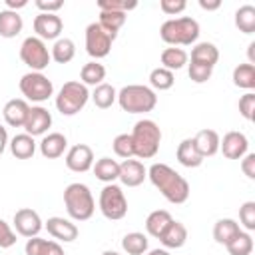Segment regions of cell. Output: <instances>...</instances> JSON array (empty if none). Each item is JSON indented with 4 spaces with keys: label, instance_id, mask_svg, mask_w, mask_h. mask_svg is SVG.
Segmentation results:
<instances>
[{
    "label": "cell",
    "instance_id": "40",
    "mask_svg": "<svg viewBox=\"0 0 255 255\" xmlns=\"http://www.w3.org/2000/svg\"><path fill=\"white\" fill-rule=\"evenodd\" d=\"M114 153L118 157H124V159H129L133 157V143H131V135L129 133H120L114 137Z\"/></svg>",
    "mask_w": 255,
    "mask_h": 255
},
{
    "label": "cell",
    "instance_id": "9",
    "mask_svg": "<svg viewBox=\"0 0 255 255\" xmlns=\"http://www.w3.org/2000/svg\"><path fill=\"white\" fill-rule=\"evenodd\" d=\"M20 92L30 102H46L54 94V84L42 72H28L20 78Z\"/></svg>",
    "mask_w": 255,
    "mask_h": 255
},
{
    "label": "cell",
    "instance_id": "6",
    "mask_svg": "<svg viewBox=\"0 0 255 255\" xmlns=\"http://www.w3.org/2000/svg\"><path fill=\"white\" fill-rule=\"evenodd\" d=\"M88 100H90L88 86H84L78 80H70L60 88L56 96V108L62 116H76L80 110H84Z\"/></svg>",
    "mask_w": 255,
    "mask_h": 255
},
{
    "label": "cell",
    "instance_id": "15",
    "mask_svg": "<svg viewBox=\"0 0 255 255\" xmlns=\"http://www.w3.org/2000/svg\"><path fill=\"white\" fill-rule=\"evenodd\" d=\"M249 141L243 131H227L223 139H219V149L227 159H241L247 153Z\"/></svg>",
    "mask_w": 255,
    "mask_h": 255
},
{
    "label": "cell",
    "instance_id": "35",
    "mask_svg": "<svg viewBox=\"0 0 255 255\" xmlns=\"http://www.w3.org/2000/svg\"><path fill=\"white\" fill-rule=\"evenodd\" d=\"M235 26L243 34H253L255 32V6L243 4L235 12Z\"/></svg>",
    "mask_w": 255,
    "mask_h": 255
},
{
    "label": "cell",
    "instance_id": "23",
    "mask_svg": "<svg viewBox=\"0 0 255 255\" xmlns=\"http://www.w3.org/2000/svg\"><path fill=\"white\" fill-rule=\"evenodd\" d=\"M24 28L22 16L12 10H0V36L2 38H16Z\"/></svg>",
    "mask_w": 255,
    "mask_h": 255
},
{
    "label": "cell",
    "instance_id": "11",
    "mask_svg": "<svg viewBox=\"0 0 255 255\" xmlns=\"http://www.w3.org/2000/svg\"><path fill=\"white\" fill-rule=\"evenodd\" d=\"M42 219H40V215L34 211V209H30V207H22V209H18L16 213H14V229H16V233L18 235H22V237H38V233L42 231Z\"/></svg>",
    "mask_w": 255,
    "mask_h": 255
},
{
    "label": "cell",
    "instance_id": "46",
    "mask_svg": "<svg viewBox=\"0 0 255 255\" xmlns=\"http://www.w3.org/2000/svg\"><path fill=\"white\" fill-rule=\"evenodd\" d=\"M185 6H187L185 0H161V2H159L161 12H165V14H169V16H175V14L183 12Z\"/></svg>",
    "mask_w": 255,
    "mask_h": 255
},
{
    "label": "cell",
    "instance_id": "48",
    "mask_svg": "<svg viewBox=\"0 0 255 255\" xmlns=\"http://www.w3.org/2000/svg\"><path fill=\"white\" fill-rule=\"evenodd\" d=\"M241 171L249 179H255V153H245L241 157Z\"/></svg>",
    "mask_w": 255,
    "mask_h": 255
},
{
    "label": "cell",
    "instance_id": "45",
    "mask_svg": "<svg viewBox=\"0 0 255 255\" xmlns=\"http://www.w3.org/2000/svg\"><path fill=\"white\" fill-rule=\"evenodd\" d=\"M16 243V233L12 231L10 223H6L4 219H0V249H8Z\"/></svg>",
    "mask_w": 255,
    "mask_h": 255
},
{
    "label": "cell",
    "instance_id": "26",
    "mask_svg": "<svg viewBox=\"0 0 255 255\" xmlns=\"http://www.w3.org/2000/svg\"><path fill=\"white\" fill-rule=\"evenodd\" d=\"M171 221H173V217H171L169 211H165V209H155V211H151V213L147 215V219H145V231H147V235L159 239V235L167 229V225H169Z\"/></svg>",
    "mask_w": 255,
    "mask_h": 255
},
{
    "label": "cell",
    "instance_id": "52",
    "mask_svg": "<svg viewBox=\"0 0 255 255\" xmlns=\"http://www.w3.org/2000/svg\"><path fill=\"white\" fill-rule=\"evenodd\" d=\"M247 54H249V64H251V66H255V42H251V44H249Z\"/></svg>",
    "mask_w": 255,
    "mask_h": 255
},
{
    "label": "cell",
    "instance_id": "3",
    "mask_svg": "<svg viewBox=\"0 0 255 255\" xmlns=\"http://www.w3.org/2000/svg\"><path fill=\"white\" fill-rule=\"evenodd\" d=\"M64 205H66L68 215L74 221H88L96 211V203H94V195L90 187L80 181L70 183L64 189Z\"/></svg>",
    "mask_w": 255,
    "mask_h": 255
},
{
    "label": "cell",
    "instance_id": "37",
    "mask_svg": "<svg viewBox=\"0 0 255 255\" xmlns=\"http://www.w3.org/2000/svg\"><path fill=\"white\" fill-rule=\"evenodd\" d=\"M229 255H251L253 251V237L247 231H239L227 245Z\"/></svg>",
    "mask_w": 255,
    "mask_h": 255
},
{
    "label": "cell",
    "instance_id": "50",
    "mask_svg": "<svg viewBox=\"0 0 255 255\" xmlns=\"http://www.w3.org/2000/svg\"><path fill=\"white\" fill-rule=\"evenodd\" d=\"M6 145H8V131H6V128L0 124V155L4 153Z\"/></svg>",
    "mask_w": 255,
    "mask_h": 255
},
{
    "label": "cell",
    "instance_id": "21",
    "mask_svg": "<svg viewBox=\"0 0 255 255\" xmlns=\"http://www.w3.org/2000/svg\"><path fill=\"white\" fill-rule=\"evenodd\" d=\"M159 241L167 249H179V247H183L185 241H187V229H185V225L179 223V221H171L167 225V229L159 235Z\"/></svg>",
    "mask_w": 255,
    "mask_h": 255
},
{
    "label": "cell",
    "instance_id": "49",
    "mask_svg": "<svg viewBox=\"0 0 255 255\" xmlns=\"http://www.w3.org/2000/svg\"><path fill=\"white\" fill-rule=\"evenodd\" d=\"M199 6H201L203 10H207V12H209V10H217V8L221 6V0H211V2H209V0H199Z\"/></svg>",
    "mask_w": 255,
    "mask_h": 255
},
{
    "label": "cell",
    "instance_id": "30",
    "mask_svg": "<svg viewBox=\"0 0 255 255\" xmlns=\"http://www.w3.org/2000/svg\"><path fill=\"white\" fill-rule=\"evenodd\" d=\"M159 60H161V68L173 72V70H181V68L187 64L189 56H187V52H185L183 48L171 46V48H165V50L161 52Z\"/></svg>",
    "mask_w": 255,
    "mask_h": 255
},
{
    "label": "cell",
    "instance_id": "41",
    "mask_svg": "<svg viewBox=\"0 0 255 255\" xmlns=\"http://www.w3.org/2000/svg\"><path fill=\"white\" fill-rule=\"evenodd\" d=\"M187 74H189V78H191L195 84H203V82H207V80L211 78L213 68L203 66V64H197V62H189V66H187Z\"/></svg>",
    "mask_w": 255,
    "mask_h": 255
},
{
    "label": "cell",
    "instance_id": "29",
    "mask_svg": "<svg viewBox=\"0 0 255 255\" xmlns=\"http://www.w3.org/2000/svg\"><path fill=\"white\" fill-rule=\"evenodd\" d=\"M239 231H241V227H239V223H237L235 219L223 217V219H219V221L213 225V239H215L219 245H227Z\"/></svg>",
    "mask_w": 255,
    "mask_h": 255
},
{
    "label": "cell",
    "instance_id": "44",
    "mask_svg": "<svg viewBox=\"0 0 255 255\" xmlns=\"http://www.w3.org/2000/svg\"><path fill=\"white\" fill-rule=\"evenodd\" d=\"M239 114L247 122H253L255 120V94L253 92H247L245 96L239 98Z\"/></svg>",
    "mask_w": 255,
    "mask_h": 255
},
{
    "label": "cell",
    "instance_id": "25",
    "mask_svg": "<svg viewBox=\"0 0 255 255\" xmlns=\"http://www.w3.org/2000/svg\"><path fill=\"white\" fill-rule=\"evenodd\" d=\"M8 145H10L12 155L18 157V159H30V157L36 153V141H34V137L28 135L26 131L14 135Z\"/></svg>",
    "mask_w": 255,
    "mask_h": 255
},
{
    "label": "cell",
    "instance_id": "36",
    "mask_svg": "<svg viewBox=\"0 0 255 255\" xmlns=\"http://www.w3.org/2000/svg\"><path fill=\"white\" fill-rule=\"evenodd\" d=\"M233 84L237 88H243V90L251 92L255 88V66H251V64L235 66V70H233Z\"/></svg>",
    "mask_w": 255,
    "mask_h": 255
},
{
    "label": "cell",
    "instance_id": "7",
    "mask_svg": "<svg viewBox=\"0 0 255 255\" xmlns=\"http://www.w3.org/2000/svg\"><path fill=\"white\" fill-rule=\"evenodd\" d=\"M100 211L110 221H120L128 213V199L120 185L106 183V187L100 191Z\"/></svg>",
    "mask_w": 255,
    "mask_h": 255
},
{
    "label": "cell",
    "instance_id": "22",
    "mask_svg": "<svg viewBox=\"0 0 255 255\" xmlns=\"http://www.w3.org/2000/svg\"><path fill=\"white\" fill-rule=\"evenodd\" d=\"M175 157H177V161L183 167H199L203 163V157L199 155V151H197V147H195V143H193L191 137H185V139L179 141L177 151H175Z\"/></svg>",
    "mask_w": 255,
    "mask_h": 255
},
{
    "label": "cell",
    "instance_id": "47",
    "mask_svg": "<svg viewBox=\"0 0 255 255\" xmlns=\"http://www.w3.org/2000/svg\"><path fill=\"white\" fill-rule=\"evenodd\" d=\"M62 6H64L62 0H36V8L42 14H56Z\"/></svg>",
    "mask_w": 255,
    "mask_h": 255
},
{
    "label": "cell",
    "instance_id": "51",
    "mask_svg": "<svg viewBox=\"0 0 255 255\" xmlns=\"http://www.w3.org/2000/svg\"><path fill=\"white\" fill-rule=\"evenodd\" d=\"M28 2L26 0H6V6H8V10H12V12H18V8H24Z\"/></svg>",
    "mask_w": 255,
    "mask_h": 255
},
{
    "label": "cell",
    "instance_id": "12",
    "mask_svg": "<svg viewBox=\"0 0 255 255\" xmlns=\"http://www.w3.org/2000/svg\"><path fill=\"white\" fill-rule=\"evenodd\" d=\"M94 165V151L86 143H76L66 153V167L76 173H84Z\"/></svg>",
    "mask_w": 255,
    "mask_h": 255
},
{
    "label": "cell",
    "instance_id": "28",
    "mask_svg": "<svg viewBox=\"0 0 255 255\" xmlns=\"http://www.w3.org/2000/svg\"><path fill=\"white\" fill-rule=\"evenodd\" d=\"M92 167H94L96 177L104 183H114L120 175V163L112 157H100Z\"/></svg>",
    "mask_w": 255,
    "mask_h": 255
},
{
    "label": "cell",
    "instance_id": "43",
    "mask_svg": "<svg viewBox=\"0 0 255 255\" xmlns=\"http://www.w3.org/2000/svg\"><path fill=\"white\" fill-rule=\"evenodd\" d=\"M239 221L247 231L255 229V201H245L239 207Z\"/></svg>",
    "mask_w": 255,
    "mask_h": 255
},
{
    "label": "cell",
    "instance_id": "33",
    "mask_svg": "<svg viewBox=\"0 0 255 255\" xmlns=\"http://www.w3.org/2000/svg\"><path fill=\"white\" fill-rule=\"evenodd\" d=\"M90 96H92L96 108H100V110H108V108L114 106V102H118V92H116V88H114L112 84H106V82L100 84V86H96Z\"/></svg>",
    "mask_w": 255,
    "mask_h": 255
},
{
    "label": "cell",
    "instance_id": "8",
    "mask_svg": "<svg viewBox=\"0 0 255 255\" xmlns=\"http://www.w3.org/2000/svg\"><path fill=\"white\" fill-rule=\"evenodd\" d=\"M20 60L32 72H42L44 68H48L52 56L44 40H40L38 36H28L20 46Z\"/></svg>",
    "mask_w": 255,
    "mask_h": 255
},
{
    "label": "cell",
    "instance_id": "4",
    "mask_svg": "<svg viewBox=\"0 0 255 255\" xmlns=\"http://www.w3.org/2000/svg\"><path fill=\"white\" fill-rule=\"evenodd\" d=\"M159 36L169 46H189L199 38V24L191 16L169 18L161 24Z\"/></svg>",
    "mask_w": 255,
    "mask_h": 255
},
{
    "label": "cell",
    "instance_id": "20",
    "mask_svg": "<svg viewBox=\"0 0 255 255\" xmlns=\"http://www.w3.org/2000/svg\"><path fill=\"white\" fill-rule=\"evenodd\" d=\"M66 147H68V139H66V135L60 133V131H52V133L44 135L42 141H40V153H42L46 159H56V157H60V155L66 151Z\"/></svg>",
    "mask_w": 255,
    "mask_h": 255
},
{
    "label": "cell",
    "instance_id": "39",
    "mask_svg": "<svg viewBox=\"0 0 255 255\" xmlns=\"http://www.w3.org/2000/svg\"><path fill=\"white\" fill-rule=\"evenodd\" d=\"M149 84H151V90L163 92V90H169L175 84V76H173V72L159 66V68H153L149 72Z\"/></svg>",
    "mask_w": 255,
    "mask_h": 255
},
{
    "label": "cell",
    "instance_id": "10",
    "mask_svg": "<svg viewBox=\"0 0 255 255\" xmlns=\"http://www.w3.org/2000/svg\"><path fill=\"white\" fill-rule=\"evenodd\" d=\"M118 38V34H112L104 30L98 22L88 24L86 28V52L98 62L100 58H106L112 50V42Z\"/></svg>",
    "mask_w": 255,
    "mask_h": 255
},
{
    "label": "cell",
    "instance_id": "34",
    "mask_svg": "<svg viewBox=\"0 0 255 255\" xmlns=\"http://www.w3.org/2000/svg\"><path fill=\"white\" fill-rule=\"evenodd\" d=\"M122 247L128 255H143L149 247L147 243V235L139 233V231H131V233H126L124 239H122Z\"/></svg>",
    "mask_w": 255,
    "mask_h": 255
},
{
    "label": "cell",
    "instance_id": "19",
    "mask_svg": "<svg viewBox=\"0 0 255 255\" xmlns=\"http://www.w3.org/2000/svg\"><path fill=\"white\" fill-rule=\"evenodd\" d=\"M191 139H193V143H195V147H197V151L203 159L211 157L219 151V139L221 137L215 129H199L195 133V137H191Z\"/></svg>",
    "mask_w": 255,
    "mask_h": 255
},
{
    "label": "cell",
    "instance_id": "53",
    "mask_svg": "<svg viewBox=\"0 0 255 255\" xmlns=\"http://www.w3.org/2000/svg\"><path fill=\"white\" fill-rule=\"evenodd\" d=\"M147 255H169V251L167 249H151Z\"/></svg>",
    "mask_w": 255,
    "mask_h": 255
},
{
    "label": "cell",
    "instance_id": "14",
    "mask_svg": "<svg viewBox=\"0 0 255 255\" xmlns=\"http://www.w3.org/2000/svg\"><path fill=\"white\" fill-rule=\"evenodd\" d=\"M52 126V114L42 106H32L28 118L24 122V129L28 135H46L48 128Z\"/></svg>",
    "mask_w": 255,
    "mask_h": 255
},
{
    "label": "cell",
    "instance_id": "16",
    "mask_svg": "<svg viewBox=\"0 0 255 255\" xmlns=\"http://www.w3.org/2000/svg\"><path fill=\"white\" fill-rule=\"evenodd\" d=\"M147 177V169L143 167V163L139 159H124L120 163V175L118 179L128 185V187H137L143 183V179Z\"/></svg>",
    "mask_w": 255,
    "mask_h": 255
},
{
    "label": "cell",
    "instance_id": "31",
    "mask_svg": "<svg viewBox=\"0 0 255 255\" xmlns=\"http://www.w3.org/2000/svg\"><path fill=\"white\" fill-rule=\"evenodd\" d=\"M80 78H82V84H84V86H94V88H96V86L104 84L106 68H104V64L92 60V62H88V64L82 66V70H80Z\"/></svg>",
    "mask_w": 255,
    "mask_h": 255
},
{
    "label": "cell",
    "instance_id": "32",
    "mask_svg": "<svg viewBox=\"0 0 255 255\" xmlns=\"http://www.w3.org/2000/svg\"><path fill=\"white\" fill-rule=\"evenodd\" d=\"M50 56H52V60L58 62V64H68V62H72L74 56H76V44H74V40H70V38H58V40L54 42V46H52Z\"/></svg>",
    "mask_w": 255,
    "mask_h": 255
},
{
    "label": "cell",
    "instance_id": "5",
    "mask_svg": "<svg viewBox=\"0 0 255 255\" xmlns=\"http://www.w3.org/2000/svg\"><path fill=\"white\" fill-rule=\"evenodd\" d=\"M118 104L128 114H145L157 106V96L147 86L129 84L118 92Z\"/></svg>",
    "mask_w": 255,
    "mask_h": 255
},
{
    "label": "cell",
    "instance_id": "18",
    "mask_svg": "<svg viewBox=\"0 0 255 255\" xmlns=\"http://www.w3.org/2000/svg\"><path fill=\"white\" fill-rule=\"evenodd\" d=\"M28 112H30V106L26 100H20V98H14V100H8L4 110H2V116H4V122L12 128H24V122L28 118Z\"/></svg>",
    "mask_w": 255,
    "mask_h": 255
},
{
    "label": "cell",
    "instance_id": "38",
    "mask_svg": "<svg viewBox=\"0 0 255 255\" xmlns=\"http://www.w3.org/2000/svg\"><path fill=\"white\" fill-rule=\"evenodd\" d=\"M128 14L126 12H112V10H102L100 12V26L112 34H118V30L126 24Z\"/></svg>",
    "mask_w": 255,
    "mask_h": 255
},
{
    "label": "cell",
    "instance_id": "2",
    "mask_svg": "<svg viewBox=\"0 0 255 255\" xmlns=\"http://www.w3.org/2000/svg\"><path fill=\"white\" fill-rule=\"evenodd\" d=\"M133 155L139 159H149L157 153L161 143V129L153 120H139L131 129Z\"/></svg>",
    "mask_w": 255,
    "mask_h": 255
},
{
    "label": "cell",
    "instance_id": "27",
    "mask_svg": "<svg viewBox=\"0 0 255 255\" xmlns=\"http://www.w3.org/2000/svg\"><path fill=\"white\" fill-rule=\"evenodd\" d=\"M26 255H64V249L56 241H48L42 237H30L24 247Z\"/></svg>",
    "mask_w": 255,
    "mask_h": 255
},
{
    "label": "cell",
    "instance_id": "1",
    "mask_svg": "<svg viewBox=\"0 0 255 255\" xmlns=\"http://www.w3.org/2000/svg\"><path fill=\"white\" fill-rule=\"evenodd\" d=\"M149 181L159 189V193L169 201V203H185L189 197V183L183 175H179L173 167L167 163H153L147 169Z\"/></svg>",
    "mask_w": 255,
    "mask_h": 255
},
{
    "label": "cell",
    "instance_id": "24",
    "mask_svg": "<svg viewBox=\"0 0 255 255\" xmlns=\"http://www.w3.org/2000/svg\"><path fill=\"white\" fill-rule=\"evenodd\" d=\"M217 60H219V50L211 42H199V44H195L191 48V62H197V64L213 68L217 64Z\"/></svg>",
    "mask_w": 255,
    "mask_h": 255
},
{
    "label": "cell",
    "instance_id": "42",
    "mask_svg": "<svg viewBox=\"0 0 255 255\" xmlns=\"http://www.w3.org/2000/svg\"><path fill=\"white\" fill-rule=\"evenodd\" d=\"M137 6V2H128V0H98V8L102 10H112V12H129Z\"/></svg>",
    "mask_w": 255,
    "mask_h": 255
},
{
    "label": "cell",
    "instance_id": "13",
    "mask_svg": "<svg viewBox=\"0 0 255 255\" xmlns=\"http://www.w3.org/2000/svg\"><path fill=\"white\" fill-rule=\"evenodd\" d=\"M64 22L58 14H38L34 18V32L40 40H58L62 34Z\"/></svg>",
    "mask_w": 255,
    "mask_h": 255
},
{
    "label": "cell",
    "instance_id": "17",
    "mask_svg": "<svg viewBox=\"0 0 255 255\" xmlns=\"http://www.w3.org/2000/svg\"><path fill=\"white\" fill-rule=\"evenodd\" d=\"M46 229L54 239L64 241V243L78 239V225L72 223L70 219H64V217H50L46 221Z\"/></svg>",
    "mask_w": 255,
    "mask_h": 255
},
{
    "label": "cell",
    "instance_id": "54",
    "mask_svg": "<svg viewBox=\"0 0 255 255\" xmlns=\"http://www.w3.org/2000/svg\"><path fill=\"white\" fill-rule=\"evenodd\" d=\"M102 255H120V253H118V251H104Z\"/></svg>",
    "mask_w": 255,
    "mask_h": 255
}]
</instances>
